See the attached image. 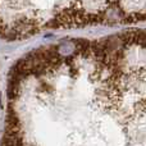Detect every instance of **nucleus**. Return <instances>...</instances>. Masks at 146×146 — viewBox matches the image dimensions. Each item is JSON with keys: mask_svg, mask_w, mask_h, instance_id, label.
I'll return each instance as SVG.
<instances>
[{"mask_svg": "<svg viewBox=\"0 0 146 146\" xmlns=\"http://www.w3.org/2000/svg\"><path fill=\"white\" fill-rule=\"evenodd\" d=\"M145 21V1H0V37L21 41L44 31L124 26Z\"/></svg>", "mask_w": 146, "mask_h": 146, "instance_id": "obj_2", "label": "nucleus"}, {"mask_svg": "<svg viewBox=\"0 0 146 146\" xmlns=\"http://www.w3.org/2000/svg\"><path fill=\"white\" fill-rule=\"evenodd\" d=\"M145 32L41 45L10 68L0 146H145Z\"/></svg>", "mask_w": 146, "mask_h": 146, "instance_id": "obj_1", "label": "nucleus"}]
</instances>
